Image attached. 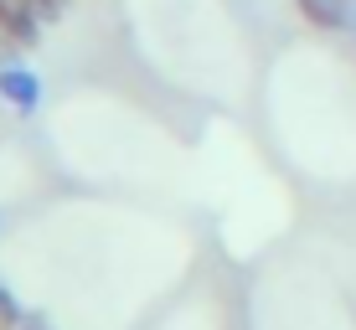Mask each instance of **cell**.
I'll return each instance as SVG.
<instances>
[{
	"label": "cell",
	"mask_w": 356,
	"mask_h": 330,
	"mask_svg": "<svg viewBox=\"0 0 356 330\" xmlns=\"http://www.w3.org/2000/svg\"><path fill=\"white\" fill-rule=\"evenodd\" d=\"M0 104L16 108V114H36L42 108V78H36V67L26 63H0Z\"/></svg>",
	"instance_id": "cell-1"
},
{
	"label": "cell",
	"mask_w": 356,
	"mask_h": 330,
	"mask_svg": "<svg viewBox=\"0 0 356 330\" xmlns=\"http://www.w3.org/2000/svg\"><path fill=\"white\" fill-rule=\"evenodd\" d=\"M36 36H42V21L26 10V0H0V47L26 52L36 47Z\"/></svg>",
	"instance_id": "cell-2"
},
{
	"label": "cell",
	"mask_w": 356,
	"mask_h": 330,
	"mask_svg": "<svg viewBox=\"0 0 356 330\" xmlns=\"http://www.w3.org/2000/svg\"><path fill=\"white\" fill-rule=\"evenodd\" d=\"M294 10L315 31H356V0H294Z\"/></svg>",
	"instance_id": "cell-3"
},
{
	"label": "cell",
	"mask_w": 356,
	"mask_h": 330,
	"mask_svg": "<svg viewBox=\"0 0 356 330\" xmlns=\"http://www.w3.org/2000/svg\"><path fill=\"white\" fill-rule=\"evenodd\" d=\"M21 315H26V310H21V299L10 295L6 284H0V330H16V325H21Z\"/></svg>",
	"instance_id": "cell-4"
},
{
	"label": "cell",
	"mask_w": 356,
	"mask_h": 330,
	"mask_svg": "<svg viewBox=\"0 0 356 330\" xmlns=\"http://www.w3.org/2000/svg\"><path fill=\"white\" fill-rule=\"evenodd\" d=\"M26 10H31L36 21H42V26H47V21H57V16H63V0H26Z\"/></svg>",
	"instance_id": "cell-5"
},
{
	"label": "cell",
	"mask_w": 356,
	"mask_h": 330,
	"mask_svg": "<svg viewBox=\"0 0 356 330\" xmlns=\"http://www.w3.org/2000/svg\"><path fill=\"white\" fill-rule=\"evenodd\" d=\"M16 330H47V320H42V315H21Z\"/></svg>",
	"instance_id": "cell-6"
},
{
	"label": "cell",
	"mask_w": 356,
	"mask_h": 330,
	"mask_svg": "<svg viewBox=\"0 0 356 330\" xmlns=\"http://www.w3.org/2000/svg\"><path fill=\"white\" fill-rule=\"evenodd\" d=\"M6 52H10V47H0V63H10V57H6Z\"/></svg>",
	"instance_id": "cell-7"
}]
</instances>
